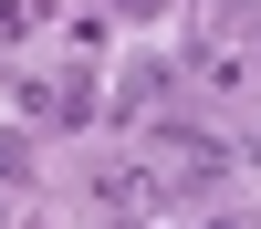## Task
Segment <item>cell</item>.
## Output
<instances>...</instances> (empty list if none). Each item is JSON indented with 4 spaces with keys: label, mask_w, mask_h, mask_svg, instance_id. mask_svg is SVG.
Wrapping results in <instances>:
<instances>
[{
    "label": "cell",
    "mask_w": 261,
    "mask_h": 229,
    "mask_svg": "<svg viewBox=\"0 0 261 229\" xmlns=\"http://www.w3.org/2000/svg\"><path fill=\"white\" fill-rule=\"evenodd\" d=\"M42 177V136L32 125H0V187H32Z\"/></svg>",
    "instance_id": "3957f363"
},
{
    "label": "cell",
    "mask_w": 261,
    "mask_h": 229,
    "mask_svg": "<svg viewBox=\"0 0 261 229\" xmlns=\"http://www.w3.org/2000/svg\"><path fill=\"white\" fill-rule=\"evenodd\" d=\"M178 73L199 83V94L220 104V115H230V104H251V83H261V73H251V42H241V31H199V42L178 52Z\"/></svg>",
    "instance_id": "7a4b0ae2"
},
{
    "label": "cell",
    "mask_w": 261,
    "mask_h": 229,
    "mask_svg": "<svg viewBox=\"0 0 261 229\" xmlns=\"http://www.w3.org/2000/svg\"><path fill=\"white\" fill-rule=\"evenodd\" d=\"M84 208H94L105 229H146L167 208V167L157 156H94L84 167Z\"/></svg>",
    "instance_id": "6da1fadb"
},
{
    "label": "cell",
    "mask_w": 261,
    "mask_h": 229,
    "mask_svg": "<svg viewBox=\"0 0 261 229\" xmlns=\"http://www.w3.org/2000/svg\"><path fill=\"white\" fill-rule=\"evenodd\" d=\"M220 11H261V0H220Z\"/></svg>",
    "instance_id": "ba28073f"
},
{
    "label": "cell",
    "mask_w": 261,
    "mask_h": 229,
    "mask_svg": "<svg viewBox=\"0 0 261 229\" xmlns=\"http://www.w3.org/2000/svg\"><path fill=\"white\" fill-rule=\"evenodd\" d=\"M32 42V0H0V52H21Z\"/></svg>",
    "instance_id": "5b68a950"
},
{
    "label": "cell",
    "mask_w": 261,
    "mask_h": 229,
    "mask_svg": "<svg viewBox=\"0 0 261 229\" xmlns=\"http://www.w3.org/2000/svg\"><path fill=\"white\" fill-rule=\"evenodd\" d=\"M94 11H105V21H125V31H157L167 0H94Z\"/></svg>",
    "instance_id": "277c9868"
},
{
    "label": "cell",
    "mask_w": 261,
    "mask_h": 229,
    "mask_svg": "<svg viewBox=\"0 0 261 229\" xmlns=\"http://www.w3.org/2000/svg\"><path fill=\"white\" fill-rule=\"evenodd\" d=\"M32 21H73V0H32Z\"/></svg>",
    "instance_id": "8992f818"
},
{
    "label": "cell",
    "mask_w": 261,
    "mask_h": 229,
    "mask_svg": "<svg viewBox=\"0 0 261 229\" xmlns=\"http://www.w3.org/2000/svg\"><path fill=\"white\" fill-rule=\"evenodd\" d=\"M251 156H261V136H251Z\"/></svg>",
    "instance_id": "30bf717a"
},
{
    "label": "cell",
    "mask_w": 261,
    "mask_h": 229,
    "mask_svg": "<svg viewBox=\"0 0 261 229\" xmlns=\"http://www.w3.org/2000/svg\"><path fill=\"white\" fill-rule=\"evenodd\" d=\"M0 229H11V198H0Z\"/></svg>",
    "instance_id": "9c48e42d"
},
{
    "label": "cell",
    "mask_w": 261,
    "mask_h": 229,
    "mask_svg": "<svg viewBox=\"0 0 261 229\" xmlns=\"http://www.w3.org/2000/svg\"><path fill=\"white\" fill-rule=\"evenodd\" d=\"M209 229H251V219H241V208H220V198H209Z\"/></svg>",
    "instance_id": "52a82bcc"
}]
</instances>
